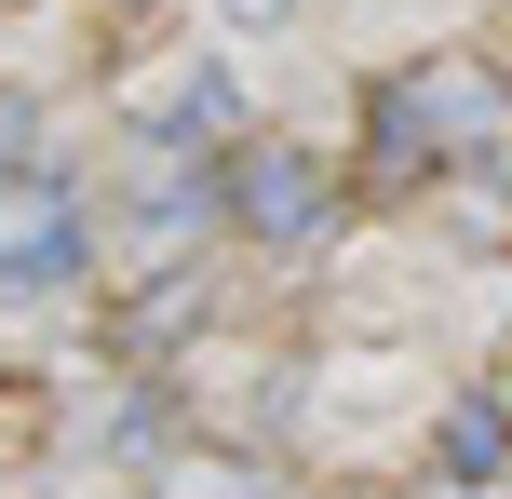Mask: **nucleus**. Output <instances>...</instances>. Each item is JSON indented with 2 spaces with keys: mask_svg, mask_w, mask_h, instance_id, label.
Listing matches in <instances>:
<instances>
[{
  "mask_svg": "<svg viewBox=\"0 0 512 499\" xmlns=\"http://www.w3.org/2000/svg\"><path fill=\"white\" fill-rule=\"evenodd\" d=\"M499 81L472 68V54H432V68H391L378 81V135H364V189H418L432 162H472L499 122Z\"/></svg>",
  "mask_w": 512,
  "mask_h": 499,
  "instance_id": "nucleus-1",
  "label": "nucleus"
},
{
  "mask_svg": "<svg viewBox=\"0 0 512 499\" xmlns=\"http://www.w3.org/2000/svg\"><path fill=\"white\" fill-rule=\"evenodd\" d=\"M81 257H95V243H81V216L54 203V189H14V203H0V297H68Z\"/></svg>",
  "mask_w": 512,
  "mask_h": 499,
  "instance_id": "nucleus-2",
  "label": "nucleus"
},
{
  "mask_svg": "<svg viewBox=\"0 0 512 499\" xmlns=\"http://www.w3.org/2000/svg\"><path fill=\"white\" fill-rule=\"evenodd\" d=\"M230 216L256 243H310L324 230V176H310V149H270V135H256V149L230 162Z\"/></svg>",
  "mask_w": 512,
  "mask_h": 499,
  "instance_id": "nucleus-3",
  "label": "nucleus"
},
{
  "mask_svg": "<svg viewBox=\"0 0 512 499\" xmlns=\"http://www.w3.org/2000/svg\"><path fill=\"white\" fill-rule=\"evenodd\" d=\"M149 499H283V473L216 459V446H176V459H149Z\"/></svg>",
  "mask_w": 512,
  "mask_h": 499,
  "instance_id": "nucleus-4",
  "label": "nucleus"
},
{
  "mask_svg": "<svg viewBox=\"0 0 512 499\" xmlns=\"http://www.w3.org/2000/svg\"><path fill=\"white\" fill-rule=\"evenodd\" d=\"M499 459H512V419H499V405H459V419H445V473H459V486H486Z\"/></svg>",
  "mask_w": 512,
  "mask_h": 499,
  "instance_id": "nucleus-5",
  "label": "nucleus"
},
{
  "mask_svg": "<svg viewBox=\"0 0 512 499\" xmlns=\"http://www.w3.org/2000/svg\"><path fill=\"white\" fill-rule=\"evenodd\" d=\"M27 149H41V108H27V95H0V162H27Z\"/></svg>",
  "mask_w": 512,
  "mask_h": 499,
  "instance_id": "nucleus-6",
  "label": "nucleus"
},
{
  "mask_svg": "<svg viewBox=\"0 0 512 499\" xmlns=\"http://www.w3.org/2000/svg\"><path fill=\"white\" fill-rule=\"evenodd\" d=\"M216 14H230V27H283L297 0H216Z\"/></svg>",
  "mask_w": 512,
  "mask_h": 499,
  "instance_id": "nucleus-7",
  "label": "nucleus"
},
{
  "mask_svg": "<svg viewBox=\"0 0 512 499\" xmlns=\"http://www.w3.org/2000/svg\"><path fill=\"white\" fill-rule=\"evenodd\" d=\"M486 405H499V419H512V365H499V392H486Z\"/></svg>",
  "mask_w": 512,
  "mask_h": 499,
  "instance_id": "nucleus-8",
  "label": "nucleus"
}]
</instances>
